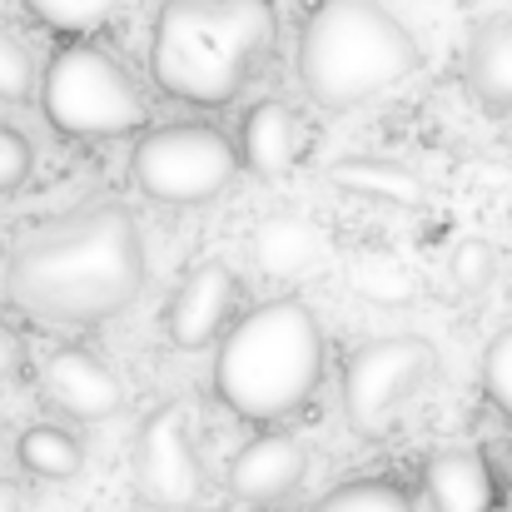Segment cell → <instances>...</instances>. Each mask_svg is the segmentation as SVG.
Returning a JSON list of instances; mask_svg holds the SVG:
<instances>
[{"mask_svg": "<svg viewBox=\"0 0 512 512\" xmlns=\"http://www.w3.org/2000/svg\"><path fill=\"white\" fill-rule=\"evenodd\" d=\"M30 90H35V60L10 30H0V100L20 105L30 100Z\"/></svg>", "mask_w": 512, "mask_h": 512, "instance_id": "cell-22", "label": "cell"}, {"mask_svg": "<svg viewBox=\"0 0 512 512\" xmlns=\"http://www.w3.org/2000/svg\"><path fill=\"white\" fill-rule=\"evenodd\" d=\"M20 368H25V339L0 319V378H15Z\"/></svg>", "mask_w": 512, "mask_h": 512, "instance_id": "cell-24", "label": "cell"}, {"mask_svg": "<svg viewBox=\"0 0 512 512\" xmlns=\"http://www.w3.org/2000/svg\"><path fill=\"white\" fill-rule=\"evenodd\" d=\"M309 473V448L289 433H259L249 438L229 463V493L249 508H279L294 498V488Z\"/></svg>", "mask_w": 512, "mask_h": 512, "instance_id": "cell-11", "label": "cell"}, {"mask_svg": "<svg viewBox=\"0 0 512 512\" xmlns=\"http://www.w3.org/2000/svg\"><path fill=\"white\" fill-rule=\"evenodd\" d=\"M135 488L155 508L184 512L204 498V458L194 443V408L160 403L135 438Z\"/></svg>", "mask_w": 512, "mask_h": 512, "instance_id": "cell-8", "label": "cell"}, {"mask_svg": "<svg viewBox=\"0 0 512 512\" xmlns=\"http://www.w3.org/2000/svg\"><path fill=\"white\" fill-rule=\"evenodd\" d=\"M30 165H35V150H30V140L0 120V194L20 189V184L30 179Z\"/></svg>", "mask_w": 512, "mask_h": 512, "instance_id": "cell-23", "label": "cell"}, {"mask_svg": "<svg viewBox=\"0 0 512 512\" xmlns=\"http://www.w3.org/2000/svg\"><path fill=\"white\" fill-rule=\"evenodd\" d=\"M40 393H45V403H55L60 413H70L80 423H100L125 408L120 373L90 348H55L40 363Z\"/></svg>", "mask_w": 512, "mask_h": 512, "instance_id": "cell-10", "label": "cell"}, {"mask_svg": "<svg viewBox=\"0 0 512 512\" xmlns=\"http://www.w3.org/2000/svg\"><path fill=\"white\" fill-rule=\"evenodd\" d=\"M15 458H20L25 473L50 478V483H65V478H75V473L85 468V448H80V438L65 433V428H55V423H35V428H25V433L15 438Z\"/></svg>", "mask_w": 512, "mask_h": 512, "instance_id": "cell-17", "label": "cell"}, {"mask_svg": "<svg viewBox=\"0 0 512 512\" xmlns=\"http://www.w3.org/2000/svg\"><path fill=\"white\" fill-rule=\"evenodd\" d=\"M423 65L413 30L378 0H314L299 20L294 70L319 110H363Z\"/></svg>", "mask_w": 512, "mask_h": 512, "instance_id": "cell-3", "label": "cell"}, {"mask_svg": "<svg viewBox=\"0 0 512 512\" xmlns=\"http://www.w3.org/2000/svg\"><path fill=\"white\" fill-rule=\"evenodd\" d=\"M274 40V0H165L150 35V75L179 105L219 110L249 85Z\"/></svg>", "mask_w": 512, "mask_h": 512, "instance_id": "cell-2", "label": "cell"}, {"mask_svg": "<svg viewBox=\"0 0 512 512\" xmlns=\"http://www.w3.org/2000/svg\"><path fill=\"white\" fill-rule=\"evenodd\" d=\"M463 85L468 95L498 115V120H512V10H498L488 15L468 45H463Z\"/></svg>", "mask_w": 512, "mask_h": 512, "instance_id": "cell-13", "label": "cell"}, {"mask_svg": "<svg viewBox=\"0 0 512 512\" xmlns=\"http://www.w3.org/2000/svg\"><path fill=\"white\" fill-rule=\"evenodd\" d=\"M324 378V329L304 299H274L244 314L214 353V393L244 423L299 413Z\"/></svg>", "mask_w": 512, "mask_h": 512, "instance_id": "cell-4", "label": "cell"}, {"mask_svg": "<svg viewBox=\"0 0 512 512\" xmlns=\"http://www.w3.org/2000/svg\"><path fill=\"white\" fill-rule=\"evenodd\" d=\"M438 348L418 334L368 339L343 358V423L358 438H388L403 423V408L433 383Z\"/></svg>", "mask_w": 512, "mask_h": 512, "instance_id": "cell-7", "label": "cell"}, {"mask_svg": "<svg viewBox=\"0 0 512 512\" xmlns=\"http://www.w3.org/2000/svg\"><path fill=\"white\" fill-rule=\"evenodd\" d=\"M249 249H254V264H259L264 274L294 279V274H304V269L319 259L324 234H319L309 219H299V214H269V219H259Z\"/></svg>", "mask_w": 512, "mask_h": 512, "instance_id": "cell-15", "label": "cell"}, {"mask_svg": "<svg viewBox=\"0 0 512 512\" xmlns=\"http://www.w3.org/2000/svg\"><path fill=\"white\" fill-rule=\"evenodd\" d=\"M234 150H239V170L259 174V179L289 174L294 160H299V150H304V130H299L294 105L289 100H259V105H249Z\"/></svg>", "mask_w": 512, "mask_h": 512, "instance_id": "cell-14", "label": "cell"}, {"mask_svg": "<svg viewBox=\"0 0 512 512\" xmlns=\"http://www.w3.org/2000/svg\"><path fill=\"white\" fill-rule=\"evenodd\" d=\"M448 274L463 294H483L498 274V249L488 239H458L453 244V259H448Z\"/></svg>", "mask_w": 512, "mask_h": 512, "instance_id": "cell-20", "label": "cell"}, {"mask_svg": "<svg viewBox=\"0 0 512 512\" xmlns=\"http://www.w3.org/2000/svg\"><path fill=\"white\" fill-rule=\"evenodd\" d=\"M0 512H25V503H20V488H15V483H0Z\"/></svg>", "mask_w": 512, "mask_h": 512, "instance_id": "cell-25", "label": "cell"}, {"mask_svg": "<svg viewBox=\"0 0 512 512\" xmlns=\"http://www.w3.org/2000/svg\"><path fill=\"white\" fill-rule=\"evenodd\" d=\"M329 179L358 194V199H373V204H388V209H423L428 204V184L413 170L393 165V160H368V155H353V160H339Z\"/></svg>", "mask_w": 512, "mask_h": 512, "instance_id": "cell-16", "label": "cell"}, {"mask_svg": "<svg viewBox=\"0 0 512 512\" xmlns=\"http://www.w3.org/2000/svg\"><path fill=\"white\" fill-rule=\"evenodd\" d=\"M45 30L65 35V40H90L100 25H110L130 0H20Z\"/></svg>", "mask_w": 512, "mask_h": 512, "instance_id": "cell-18", "label": "cell"}, {"mask_svg": "<svg viewBox=\"0 0 512 512\" xmlns=\"http://www.w3.org/2000/svg\"><path fill=\"white\" fill-rule=\"evenodd\" d=\"M423 493L433 512H498L503 488L478 448H438L423 463Z\"/></svg>", "mask_w": 512, "mask_h": 512, "instance_id": "cell-12", "label": "cell"}, {"mask_svg": "<svg viewBox=\"0 0 512 512\" xmlns=\"http://www.w3.org/2000/svg\"><path fill=\"white\" fill-rule=\"evenodd\" d=\"M150 279L145 239L130 209L85 204L15 239L5 259L10 304L45 329H85L125 314Z\"/></svg>", "mask_w": 512, "mask_h": 512, "instance_id": "cell-1", "label": "cell"}, {"mask_svg": "<svg viewBox=\"0 0 512 512\" xmlns=\"http://www.w3.org/2000/svg\"><path fill=\"white\" fill-rule=\"evenodd\" d=\"M239 304V279L229 264L209 259L199 269H189L179 279V289L165 304V334H170L174 348L184 353H199L209 343H219L229 334V314Z\"/></svg>", "mask_w": 512, "mask_h": 512, "instance_id": "cell-9", "label": "cell"}, {"mask_svg": "<svg viewBox=\"0 0 512 512\" xmlns=\"http://www.w3.org/2000/svg\"><path fill=\"white\" fill-rule=\"evenodd\" d=\"M40 110L65 140H120L150 125V100L100 40H65L40 75Z\"/></svg>", "mask_w": 512, "mask_h": 512, "instance_id": "cell-5", "label": "cell"}, {"mask_svg": "<svg viewBox=\"0 0 512 512\" xmlns=\"http://www.w3.org/2000/svg\"><path fill=\"white\" fill-rule=\"evenodd\" d=\"M483 393L488 403L512 423V324L498 329L483 348Z\"/></svg>", "mask_w": 512, "mask_h": 512, "instance_id": "cell-21", "label": "cell"}, {"mask_svg": "<svg viewBox=\"0 0 512 512\" xmlns=\"http://www.w3.org/2000/svg\"><path fill=\"white\" fill-rule=\"evenodd\" d=\"M314 512H418V508H413V498H408V488L398 478L373 473V478H348V483H339L334 493H324L314 503Z\"/></svg>", "mask_w": 512, "mask_h": 512, "instance_id": "cell-19", "label": "cell"}, {"mask_svg": "<svg viewBox=\"0 0 512 512\" xmlns=\"http://www.w3.org/2000/svg\"><path fill=\"white\" fill-rule=\"evenodd\" d=\"M503 512H512V483H508V493H503V503H498Z\"/></svg>", "mask_w": 512, "mask_h": 512, "instance_id": "cell-26", "label": "cell"}, {"mask_svg": "<svg viewBox=\"0 0 512 512\" xmlns=\"http://www.w3.org/2000/svg\"><path fill=\"white\" fill-rule=\"evenodd\" d=\"M130 179L150 204L194 209L219 199L239 179V150L219 125L204 120H174L160 130H145L130 150Z\"/></svg>", "mask_w": 512, "mask_h": 512, "instance_id": "cell-6", "label": "cell"}]
</instances>
